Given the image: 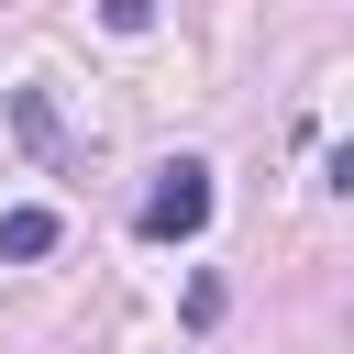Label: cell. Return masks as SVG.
Masks as SVG:
<instances>
[{"label":"cell","mask_w":354,"mask_h":354,"mask_svg":"<svg viewBox=\"0 0 354 354\" xmlns=\"http://www.w3.org/2000/svg\"><path fill=\"white\" fill-rule=\"evenodd\" d=\"M199 232H210V166L177 155V166H155V188H144V243H199Z\"/></svg>","instance_id":"6da1fadb"},{"label":"cell","mask_w":354,"mask_h":354,"mask_svg":"<svg viewBox=\"0 0 354 354\" xmlns=\"http://www.w3.org/2000/svg\"><path fill=\"white\" fill-rule=\"evenodd\" d=\"M55 232H66V221H55L44 199H22V210H0V254H11V266H33V254H55Z\"/></svg>","instance_id":"7a4b0ae2"},{"label":"cell","mask_w":354,"mask_h":354,"mask_svg":"<svg viewBox=\"0 0 354 354\" xmlns=\"http://www.w3.org/2000/svg\"><path fill=\"white\" fill-rule=\"evenodd\" d=\"M11 122H22V144H55V111H44V88H11Z\"/></svg>","instance_id":"3957f363"},{"label":"cell","mask_w":354,"mask_h":354,"mask_svg":"<svg viewBox=\"0 0 354 354\" xmlns=\"http://www.w3.org/2000/svg\"><path fill=\"white\" fill-rule=\"evenodd\" d=\"M100 22H111V33H144V22H155V0H100Z\"/></svg>","instance_id":"277c9868"},{"label":"cell","mask_w":354,"mask_h":354,"mask_svg":"<svg viewBox=\"0 0 354 354\" xmlns=\"http://www.w3.org/2000/svg\"><path fill=\"white\" fill-rule=\"evenodd\" d=\"M321 188H354V144H332V177H321Z\"/></svg>","instance_id":"5b68a950"}]
</instances>
